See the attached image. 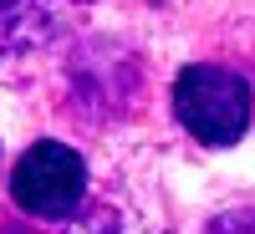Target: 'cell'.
Masks as SVG:
<instances>
[{"label": "cell", "mask_w": 255, "mask_h": 234, "mask_svg": "<svg viewBox=\"0 0 255 234\" xmlns=\"http://www.w3.org/2000/svg\"><path fill=\"white\" fill-rule=\"evenodd\" d=\"M174 112L189 138L209 148H230L250 127V87L240 72L225 67H184L174 81Z\"/></svg>", "instance_id": "1"}, {"label": "cell", "mask_w": 255, "mask_h": 234, "mask_svg": "<svg viewBox=\"0 0 255 234\" xmlns=\"http://www.w3.org/2000/svg\"><path fill=\"white\" fill-rule=\"evenodd\" d=\"M10 194L36 219H72L87 204V163H82L77 148L56 138L31 143L10 173Z\"/></svg>", "instance_id": "2"}, {"label": "cell", "mask_w": 255, "mask_h": 234, "mask_svg": "<svg viewBox=\"0 0 255 234\" xmlns=\"http://www.w3.org/2000/svg\"><path fill=\"white\" fill-rule=\"evenodd\" d=\"M67 234H123V219L113 214V209H87Z\"/></svg>", "instance_id": "3"}, {"label": "cell", "mask_w": 255, "mask_h": 234, "mask_svg": "<svg viewBox=\"0 0 255 234\" xmlns=\"http://www.w3.org/2000/svg\"><path fill=\"white\" fill-rule=\"evenodd\" d=\"M209 234H255V209H230L209 224Z\"/></svg>", "instance_id": "4"}]
</instances>
